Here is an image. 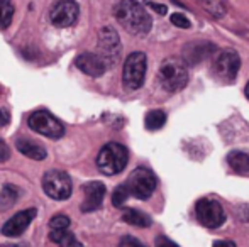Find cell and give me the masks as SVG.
<instances>
[{"label":"cell","mask_w":249,"mask_h":247,"mask_svg":"<svg viewBox=\"0 0 249 247\" xmlns=\"http://www.w3.org/2000/svg\"><path fill=\"white\" fill-rule=\"evenodd\" d=\"M115 19L134 36H146L153 27V19L148 10L136 0H121L115 7Z\"/></svg>","instance_id":"cell-1"},{"label":"cell","mask_w":249,"mask_h":247,"mask_svg":"<svg viewBox=\"0 0 249 247\" xmlns=\"http://www.w3.org/2000/svg\"><path fill=\"white\" fill-rule=\"evenodd\" d=\"M129 152L119 142H107L97 156V168L107 176L119 175L127 166Z\"/></svg>","instance_id":"cell-2"},{"label":"cell","mask_w":249,"mask_h":247,"mask_svg":"<svg viewBox=\"0 0 249 247\" xmlns=\"http://www.w3.org/2000/svg\"><path fill=\"white\" fill-rule=\"evenodd\" d=\"M160 83L166 92H180L188 83V69L183 60L168 58L160 66Z\"/></svg>","instance_id":"cell-3"},{"label":"cell","mask_w":249,"mask_h":247,"mask_svg":"<svg viewBox=\"0 0 249 247\" xmlns=\"http://www.w3.org/2000/svg\"><path fill=\"white\" fill-rule=\"evenodd\" d=\"M241 68V58L237 51L234 49H224L215 56L212 63V75L217 82L224 85H231L236 82V76Z\"/></svg>","instance_id":"cell-4"},{"label":"cell","mask_w":249,"mask_h":247,"mask_svg":"<svg viewBox=\"0 0 249 247\" xmlns=\"http://www.w3.org/2000/svg\"><path fill=\"white\" fill-rule=\"evenodd\" d=\"M146 69H148V58L141 51L131 53L125 58L122 68V83L127 90H139L144 83Z\"/></svg>","instance_id":"cell-5"},{"label":"cell","mask_w":249,"mask_h":247,"mask_svg":"<svg viewBox=\"0 0 249 247\" xmlns=\"http://www.w3.org/2000/svg\"><path fill=\"white\" fill-rule=\"evenodd\" d=\"M131 197L138 198V200H148L151 195L154 193L158 186V178L149 168H136L134 171L129 175L127 181H125Z\"/></svg>","instance_id":"cell-6"},{"label":"cell","mask_w":249,"mask_h":247,"mask_svg":"<svg viewBox=\"0 0 249 247\" xmlns=\"http://www.w3.org/2000/svg\"><path fill=\"white\" fill-rule=\"evenodd\" d=\"M43 190L53 200H68L71 197L73 185L71 178L68 176V173L61 171V169H50L44 173L43 176Z\"/></svg>","instance_id":"cell-7"},{"label":"cell","mask_w":249,"mask_h":247,"mask_svg":"<svg viewBox=\"0 0 249 247\" xmlns=\"http://www.w3.org/2000/svg\"><path fill=\"white\" fill-rule=\"evenodd\" d=\"M122 53L121 37L117 31L110 26H105L99 31V41H97V54L107 63V66H114L119 61Z\"/></svg>","instance_id":"cell-8"},{"label":"cell","mask_w":249,"mask_h":247,"mask_svg":"<svg viewBox=\"0 0 249 247\" xmlns=\"http://www.w3.org/2000/svg\"><path fill=\"white\" fill-rule=\"evenodd\" d=\"M27 125L34 132L51 139H59L65 135V125H63V122L59 119H56L48 110H36V112H33L29 115V119H27Z\"/></svg>","instance_id":"cell-9"},{"label":"cell","mask_w":249,"mask_h":247,"mask_svg":"<svg viewBox=\"0 0 249 247\" xmlns=\"http://www.w3.org/2000/svg\"><path fill=\"white\" fill-rule=\"evenodd\" d=\"M197 220L207 229H217L226 222V212L222 205L212 198H200L195 205Z\"/></svg>","instance_id":"cell-10"},{"label":"cell","mask_w":249,"mask_h":247,"mask_svg":"<svg viewBox=\"0 0 249 247\" xmlns=\"http://www.w3.org/2000/svg\"><path fill=\"white\" fill-rule=\"evenodd\" d=\"M80 16V7L75 0H58L54 5L51 7L50 19L54 27H70L78 20Z\"/></svg>","instance_id":"cell-11"},{"label":"cell","mask_w":249,"mask_h":247,"mask_svg":"<svg viewBox=\"0 0 249 247\" xmlns=\"http://www.w3.org/2000/svg\"><path fill=\"white\" fill-rule=\"evenodd\" d=\"M37 210L36 208H26V210L17 212L14 217H10L9 220L3 224L2 227V235L5 237H20L24 232L27 231V227L31 225V222L36 218Z\"/></svg>","instance_id":"cell-12"},{"label":"cell","mask_w":249,"mask_h":247,"mask_svg":"<svg viewBox=\"0 0 249 247\" xmlns=\"http://www.w3.org/2000/svg\"><path fill=\"white\" fill-rule=\"evenodd\" d=\"M82 191H83L82 212L83 214H89V212H95L102 207L105 193H107V188H105L102 181H89L82 186Z\"/></svg>","instance_id":"cell-13"},{"label":"cell","mask_w":249,"mask_h":247,"mask_svg":"<svg viewBox=\"0 0 249 247\" xmlns=\"http://www.w3.org/2000/svg\"><path fill=\"white\" fill-rule=\"evenodd\" d=\"M76 68L85 75L92 76V78H99L105 73V69L108 68L105 63L97 53H82L75 61Z\"/></svg>","instance_id":"cell-14"},{"label":"cell","mask_w":249,"mask_h":247,"mask_svg":"<svg viewBox=\"0 0 249 247\" xmlns=\"http://www.w3.org/2000/svg\"><path fill=\"white\" fill-rule=\"evenodd\" d=\"M212 53H215V46L212 43H188L183 48V60L188 65H198Z\"/></svg>","instance_id":"cell-15"},{"label":"cell","mask_w":249,"mask_h":247,"mask_svg":"<svg viewBox=\"0 0 249 247\" xmlns=\"http://www.w3.org/2000/svg\"><path fill=\"white\" fill-rule=\"evenodd\" d=\"M70 229V218L63 214H58L50 220V239L56 244L63 246V242L71 235Z\"/></svg>","instance_id":"cell-16"},{"label":"cell","mask_w":249,"mask_h":247,"mask_svg":"<svg viewBox=\"0 0 249 247\" xmlns=\"http://www.w3.org/2000/svg\"><path fill=\"white\" fill-rule=\"evenodd\" d=\"M16 148L20 154H24L29 159H34V161H43V159H46V156H48L46 149H44L41 144H37V142L31 141V139H17Z\"/></svg>","instance_id":"cell-17"},{"label":"cell","mask_w":249,"mask_h":247,"mask_svg":"<svg viewBox=\"0 0 249 247\" xmlns=\"http://www.w3.org/2000/svg\"><path fill=\"white\" fill-rule=\"evenodd\" d=\"M227 165L231 166L237 175H248L249 173V154L243 151H232L227 154Z\"/></svg>","instance_id":"cell-18"},{"label":"cell","mask_w":249,"mask_h":247,"mask_svg":"<svg viewBox=\"0 0 249 247\" xmlns=\"http://www.w3.org/2000/svg\"><path fill=\"white\" fill-rule=\"evenodd\" d=\"M122 222L129 225H134V227H141V229H146L153 224L151 217L148 214L141 210H136V208H127V210L122 214Z\"/></svg>","instance_id":"cell-19"},{"label":"cell","mask_w":249,"mask_h":247,"mask_svg":"<svg viewBox=\"0 0 249 247\" xmlns=\"http://www.w3.org/2000/svg\"><path fill=\"white\" fill-rule=\"evenodd\" d=\"M20 195V190L14 185H3V188L0 190V208L7 210V208L14 207V203L17 201Z\"/></svg>","instance_id":"cell-20"},{"label":"cell","mask_w":249,"mask_h":247,"mask_svg":"<svg viewBox=\"0 0 249 247\" xmlns=\"http://www.w3.org/2000/svg\"><path fill=\"white\" fill-rule=\"evenodd\" d=\"M166 124V114L163 110H151L144 117V125L148 131H160Z\"/></svg>","instance_id":"cell-21"},{"label":"cell","mask_w":249,"mask_h":247,"mask_svg":"<svg viewBox=\"0 0 249 247\" xmlns=\"http://www.w3.org/2000/svg\"><path fill=\"white\" fill-rule=\"evenodd\" d=\"M14 3L10 0H0V29H7L14 17Z\"/></svg>","instance_id":"cell-22"},{"label":"cell","mask_w":249,"mask_h":247,"mask_svg":"<svg viewBox=\"0 0 249 247\" xmlns=\"http://www.w3.org/2000/svg\"><path fill=\"white\" fill-rule=\"evenodd\" d=\"M129 197H131V193H129L127 186L125 185L117 186L114 190V193H112V205H114V207H122V205L127 201Z\"/></svg>","instance_id":"cell-23"},{"label":"cell","mask_w":249,"mask_h":247,"mask_svg":"<svg viewBox=\"0 0 249 247\" xmlns=\"http://www.w3.org/2000/svg\"><path fill=\"white\" fill-rule=\"evenodd\" d=\"M170 20H171V24H173V26L180 27V29H190V27H192V22L183 16V14H178V12L171 14Z\"/></svg>","instance_id":"cell-24"},{"label":"cell","mask_w":249,"mask_h":247,"mask_svg":"<svg viewBox=\"0 0 249 247\" xmlns=\"http://www.w3.org/2000/svg\"><path fill=\"white\" fill-rule=\"evenodd\" d=\"M117 247H146V246L142 244L141 241H138L136 237H132V235H124V237L119 241Z\"/></svg>","instance_id":"cell-25"},{"label":"cell","mask_w":249,"mask_h":247,"mask_svg":"<svg viewBox=\"0 0 249 247\" xmlns=\"http://www.w3.org/2000/svg\"><path fill=\"white\" fill-rule=\"evenodd\" d=\"M154 246L156 247H180L177 242H173L171 239H168L166 235H158V237L154 239Z\"/></svg>","instance_id":"cell-26"},{"label":"cell","mask_w":249,"mask_h":247,"mask_svg":"<svg viewBox=\"0 0 249 247\" xmlns=\"http://www.w3.org/2000/svg\"><path fill=\"white\" fill-rule=\"evenodd\" d=\"M146 7H149V9H153L156 14H160V16H164V14L168 12L166 5H163V3H158V2H153V0H146L144 2Z\"/></svg>","instance_id":"cell-27"},{"label":"cell","mask_w":249,"mask_h":247,"mask_svg":"<svg viewBox=\"0 0 249 247\" xmlns=\"http://www.w3.org/2000/svg\"><path fill=\"white\" fill-rule=\"evenodd\" d=\"M10 159V148L3 139H0V163H5Z\"/></svg>","instance_id":"cell-28"},{"label":"cell","mask_w":249,"mask_h":247,"mask_svg":"<svg viewBox=\"0 0 249 247\" xmlns=\"http://www.w3.org/2000/svg\"><path fill=\"white\" fill-rule=\"evenodd\" d=\"M237 217H239V220H243V222H249V207L243 205V207L237 208Z\"/></svg>","instance_id":"cell-29"},{"label":"cell","mask_w":249,"mask_h":247,"mask_svg":"<svg viewBox=\"0 0 249 247\" xmlns=\"http://www.w3.org/2000/svg\"><path fill=\"white\" fill-rule=\"evenodd\" d=\"M63 247H85V246H83L82 242H78V241H76V239H75V235L71 234L68 239H66L65 242H63Z\"/></svg>","instance_id":"cell-30"},{"label":"cell","mask_w":249,"mask_h":247,"mask_svg":"<svg viewBox=\"0 0 249 247\" xmlns=\"http://www.w3.org/2000/svg\"><path fill=\"white\" fill-rule=\"evenodd\" d=\"M10 122V114H9V110H5V109H0V125H7Z\"/></svg>","instance_id":"cell-31"},{"label":"cell","mask_w":249,"mask_h":247,"mask_svg":"<svg viewBox=\"0 0 249 247\" xmlns=\"http://www.w3.org/2000/svg\"><path fill=\"white\" fill-rule=\"evenodd\" d=\"M213 247H237L232 241H215Z\"/></svg>","instance_id":"cell-32"},{"label":"cell","mask_w":249,"mask_h":247,"mask_svg":"<svg viewBox=\"0 0 249 247\" xmlns=\"http://www.w3.org/2000/svg\"><path fill=\"white\" fill-rule=\"evenodd\" d=\"M244 92H246V97H248V100H249V82H248V85H246V90H244Z\"/></svg>","instance_id":"cell-33"}]
</instances>
